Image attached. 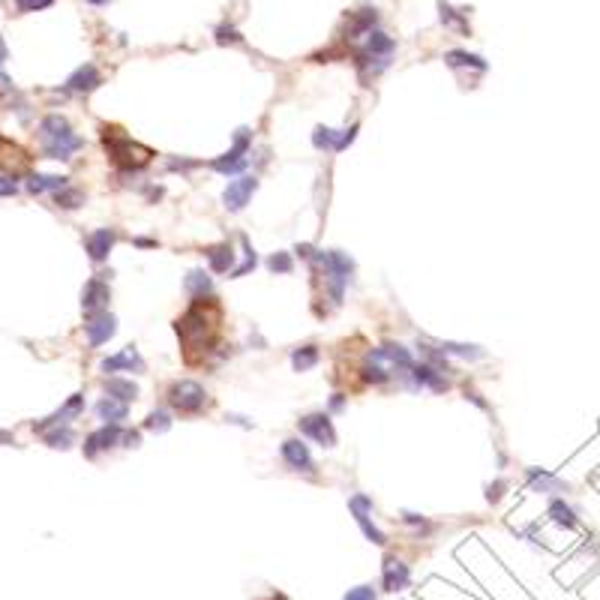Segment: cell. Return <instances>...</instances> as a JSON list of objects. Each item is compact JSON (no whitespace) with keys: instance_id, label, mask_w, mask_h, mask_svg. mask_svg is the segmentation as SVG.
Returning a JSON list of instances; mask_svg holds the SVG:
<instances>
[{"instance_id":"6da1fadb","label":"cell","mask_w":600,"mask_h":600,"mask_svg":"<svg viewBox=\"0 0 600 600\" xmlns=\"http://www.w3.org/2000/svg\"><path fill=\"white\" fill-rule=\"evenodd\" d=\"M102 142H106V147H108L111 162L118 165V169H123V171L145 169V165L150 162V157H153L147 147L135 145L123 130H118V126H106V130H102Z\"/></svg>"},{"instance_id":"7a4b0ae2","label":"cell","mask_w":600,"mask_h":600,"mask_svg":"<svg viewBox=\"0 0 600 600\" xmlns=\"http://www.w3.org/2000/svg\"><path fill=\"white\" fill-rule=\"evenodd\" d=\"M177 336L186 342V349H210V330H213V318L204 310V298H196V303L174 322Z\"/></svg>"},{"instance_id":"3957f363","label":"cell","mask_w":600,"mask_h":600,"mask_svg":"<svg viewBox=\"0 0 600 600\" xmlns=\"http://www.w3.org/2000/svg\"><path fill=\"white\" fill-rule=\"evenodd\" d=\"M169 405L181 414H198L208 405V393L198 381H174L169 387Z\"/></svg>"},{"instance_id":"277c9868","label":"cell","mask_w":600,"mask_h":600,"mask_svg":"<svg viewBox=\"0 0 600 600\" xmlns=\"http://www.w3.org/2000/svg\"><path fill=\"white\" fill-rule=\"evenodd\" d=\"M249 145H252V132L249 130H237L232 150L222 153V157H216L210 165H213L216 171H222V174H234L240 169H247V150H249Z\"/></svg>"},{"instance_id":"5b68a950","label":"cell","mask_w":600,"mask_h":600,"mask_svg":"<svg viewBox=\"0 0 600 600\" xmlns=\"http://www.w3.org/2000/svg\"><path fill=\"white\" fill-rule=\"evenodd\" d=\"M298 426L303 436H310L312 441L322 444V448H334L336 444V432H334V424H330L327 414H306Z\"/></svg>"},{"instance_id":"8992f818","label":"cell","mask_w":600,"mask_h":600,"mask_svg":"<svg viewBox=\"0 0 600 600\" xmlns=\"http://www.w3.org/2000/svg\"><path fill=\"white\" fill-rule=\"evenodd\" d=\"M259 189V181L255 177H237V181H232L225 186V193H222V201H225V210H232V213H237V210H244L247 204H249V198H252V193Z\"/></svg>"},{"instance_id":"52a82bcc","label":"cell","mask_w":600,"mask_h":600,"mask_svg":"<svg viewBox=\"0 0 600 600\" xmlns=\"http://www.w3.org/2000/svg\"><path fill=\"white\" fill-rule=\"evenodd\" d=\"M84 334H87V342H91V349L106 346V342H108L114 334H118V318L108 315V312H96V315L87 318Z\"/></svg>"},{"instance_id":"ba28073f","label":"cell","mask_w":600,"mask_h":600,"mask_svg":"<svg viewBox=\"0 0 600 600\" xmlns=\"http://www.w3.org/2000/svg\"><path fill=\"white\" fill-rule=\"evenodd\" d=\"M349 507H351V514H354V519H357V526H361V531L366 534L369 540L373 543H385V534H381L378 528H375V522L369 519L373 516V499H366V495H351V502H349Z\"/></svg>"},{"instance_id":"9c48e42d","label":"cell","mask_w":600,"mask_h":600,"mask_svg":"<svg viewBox=\"0 0 600 600\" xmlns=\"http://www.w3.org/2000/svg\"><path fill=\"white\" fill-rule=\"evenodd\" d=\"M111 300V291L106 279H91L81 291V310L87 315H96V312H106V306Z\"/></svg>"},{"instance_id":"30bf717a","label":"cell","mask_w":600,"mask_h":600,"mask_svg":"<svg viewBox=\"0 0 600 600\" xmlns=\"http://www.w3.org/2000/svg\"><path fill=\"white\" fill-rule=\"evenodd\" d=\"M408 579H412V573H408L405 561L385 558V567H381V589H385V591H402V589H408Z\"/></svg>"},{"instance_id":"8fae6325","label":"cell","mask_w":600,"mask_h":600,"mask_svg":"<svg viewBox=\"0 0 600 600\" xmlns=\"http://www.w3.org/2000/svg\"><path fill=\"white\" fill-rule=\"evenodd\" d=\"M132 369H135V373H145V361H142V354H138L132 346L102 361V373H106V375H108V373H132Z\"/></svg>"},{"instance_id":"7c38bea8","label":"cell","mask_w":600,"mask_h":600,"mask_svg":"<svg viewBox=\"0 0 600 600\" xmlns=\"http://www.w3.org/2000/svg\"><path fill=\"white\" fill-rule=\"evenodd\" d=\"M79 147H84V142L79 135H72V130L63 132V135H55V138H45V142H43V150H45L48 159H69Z\"/></svg>"},{"instance_id":"4fadbf2b","label":"cell","mask_w":600,"mask_h":600,"mask_svg":"<svg viewBox=\"0 0 600 600\" xmlns=\"http://www.w3.org/2000/svg\"><path fill=\"white\" fill-rule=\"evenodd\" d=\"M120 426H114V424H106L102 429H96V432H91V436L84 438V456H96L99 451H108V448H114V444L120 441Z\"/></svg>"},{"instance_id":"5bb4252c","label":"cell","mask_w":600,"mask_h":600,"mask_svg":"<svg viewBox=\"0 0 600 600\" xmlns=\"http://www.w3.org/2000/svg\"><path fill=\"white\" fill-rule=\"evenodd\" d=\"M102 84V75H99V69L94 67V63H84V67H79L72 75H69V81H67V87L72 94H91V91H96V87Z\"/></svg>"},{"instance_id":"9a60e30c","label":"cell","mask_w":600,"mask_h":600,"mask_svg":"<svg viewBox=\"0 0 600 600\" xmlns=\"http://www.w3.org/2000/svg\"><path fill=\"white\" fill-rule=\"evenodd\" d=\"M283 459L288 463V468H295V471H312L315 468L310 451H306V444L298 441V438L283 441Z\"/></svg>"},{"instance_id":"2e32d148","label":"cell","mask_w":600,"mask_h":600,"mask_svg":"<svg viewBox=\"0 0 600 600\" xmlns=\"http://www.w3.org/2000/svg\"><path fill=\"white\" fill-rule=\"evenodd\" d=\"M84 412V397L81 393H75V397H69V402L60 408V412L55 414V417H48V420H40V424H33V429H48V426H67L72 417H79Z\"/></svg>"},{"instance_id":"e0dca14e","label":"cell","mask_w":600,"mask_h":600,"mask_svg":"<svg viewBox=\"0 0 600 600\" xmlns=\"http://www.w3.org/2000/svg\"><path fill=\"white\" fill-rule=\"evenodd\" d=\"M111 247H114V232H111V228H96V232L87 237V252H91L94 261H106Z\"/></svg>"},{"instance_id":"ac0fdd59","label":"cell","mask_w":600,"mask_h":600,"mask_svg":"<svg viewBox=\"0 0 600 600\" xmlns=\"http://www.w3.org/2000/svg\"><path fill=\"white\" fill-rule=\"evenodd\" d=\"M208 261H210V271L213 273H228L234 264V249L232 244H220V247H208Z\"/></svg>"},{"instance_id":"d6986e66","label":"cell","mask_w":600,"mask_h":600,"mask_svg":"<svg viewBox=\"0 0 600 600\" xmlns=\"http://www.w3.org/2000/svg\"><path fill=\"white\" fill-rule=\"evenodd\" d=\"M96 414L99 420H106V424H114V426H120V420H126V414H130V408H126V402H118V400H99L96 402Z\"/></svg>"},{"instance_id":"ffe728a7","label":"cell","mask_w":600,"mask_h":600,"mask_svg":"<svg viewBox=\"0 0 600 600\" xmlns=\"http://www.w3.org/2000/svg\"><path fill=\"white\" fill-rule=\"evenodd\" d=\"M28 189H30L33 196L45 193V189H51V193H60V189H67V177H57V174H33L30 181H28Z\"/></svg>"},{"instance_id":"44dd1931","label":"cell","mask_w":600,"mask_h":600,"mask_svg":"<svg viewBox=\"0 0 600 600\" xmlns=\"http://www.w3.org/2000/svg\"><path fill=\"white\" fill-rule=\"evenodd\" d=\"M106 393L111 400H118V402H130L138 397V385H132V381H126V378H108L106 381Z\"/></svg>"},{"instance_id":"7402d4cb","label":"cell","mask_w":600,"mask_h":600,"mask_svg":"<svg viewBox=\"0 0 600 600\" xmlns=\"http://www.w3.org/2000/svg\"><path fill=\"white\" fill-rule=\"evenodd\" d=\"M444 63H448V67H471V69H477V72H483L487 69V60L483 57H477V55H468V51H448V55H444Z\"/></svg>"},{"instance_id":"603a6c76","label":"cell","mask_w":600,"mask_h":600,"mask_svg":"<svg viewBox=\"0 0 600 600\" xmlns=\"http://www.w3.org/2000/svg\"><path fill=\"white\" fill-rule=\"evenodd\" d=\"M528 483L534 489H540V492H561V489H567L561 480H555L553 475H546V471L540 468H528Z\"/></svg>"},{"instance_id":"cb8c5ba5","label":"cell","mask_w":600,"mask_h":600,"mask_svg":"<svg viewBox=\"0 0 600 600\" xmlns=\"http://www.w3.org/2000/svg\"><path fill=\"white\" fill-rule=\"evenodd\" d=\"M183 288H186L193 298H204V295H210V276L204 273V271H189V273H186V279H183Z\"/></svg>"},{"instance_id":"d4e9b609","label":"cell","mask_w":600,"mask_h":600,"mask_svg":"<svg viewBox=\"0 0 600 600\" xmlns=\"http://www.w3.org/2000/svg\"><path fill=\"white\" fill-rule=\"evenodd\" d=\"M63 132H69V120L67 118H60V114H48V118H43V123H40V138H43V142H45V138L63 135Z\"/></svg>"},{"instance_id":"484cf974","label":"cell","mask_w":600,"mask_h":600,"mask_svg":"<svg viewBox=\"0 0 600 600\" xmlns=\"http://www.w3.org/2000/svg\"><path fill=\"white\" fill-rule=\"evenodd\" d=\"M393 51V40L390 36H385V33H369V43H366V55H373V57H378V60H387V55Z\"/></svg>"},{"instance_id":"4316f807","label":"cell","mask_w":600,"mask_h":600,"mask_svg":"<svg viewBox=\"0 0 600 600\" xmlns=\"http://www.w3.org/2000/svg\"><path fill=\"white\" fill-rule=\"evenodd\" d=\"M315 363H318V349L315 346H303V349L291 351V366H295L298 373H306V369H312Z\"/></svg>"},{"instance_id":"83f0119b","label":"cell","mask_w":600,"mask_h":600,"mask_svg":"<svg viewBox=\"0 0 600 600\" xmlns=\"http://www.w3.org/2000/svg\"><path fill=\"white\" fill-rule=\"evenodd\" d=\"M55 204L57 208H63V210H75V208H81L84 204V193L81 189H60V193H55Z\"/></svg>"},{"instance_id":"f1b7e54d","label":"cell","mask_w":600,"mask_h":600,"mask_svg":"<svg viewBox=\"0 0 600 600\" xmlns=\"http://www.w3.org/2000/svg\"><path fill=\"white\" fill-rule=\"evenodd\" d=\"M45 441H48V448L67 451L69 444L75 441V436H72V429H69V426H55L51 432H45Z\"/></svg>"},{"instance_id":"f546056e","label":"cell","mask_w":600,"mask_h":600,"mask_svg":"<svg viewBox=\"0 0 600 600\" xmlns=\"http://www.w3.org/2000/svg\"><path fill=\"white\" fill-rule=\"evenodd\" d=\"M550 516H553V522H558V526H565V528L577 526V516H573V510L565 502H553L550 504Z\"/></svg>"},{"instance_id":"4dcf8cb0","label":"cell","mask_w":600,"mask_h":600,"mask_svg":"<svg viewBox=\"0 0 600 600\" xmlns=\"http://www.w3.org/2000/svg\"><path fill=\"white\" fill-rule=\"evenodd\" d=\"M312 145H315L318 150H336V145H339V132L327 130V126H318L315 135H312Z\"/></svg>"},{"instance_id":"1f68e13d","label":"cell","mask_w":600,"mask_h":600,"mask_svg":"<svg viewBox=\"0 0 600 600\" xmlns=\"http://www.w3.org/2000/svg\"><path fill=\"white\" fill-rule=\"evenodd\" d=\"M169 426H171V414L162 412V408L159 412H150L147 420H145V429H150V432H165Z\"/></svg>"},{"instance_id":"d6a6232c","label":"cell","mask_w":600,"mask_h":600,"mask_svg":"<svg viewBox=\"0 0 600 600\" xmlns=\"http://www.w3.org/2000/svg\"><path fill=\"white\" fill-rule=\"evenodd\" d=\"M441 354H456V357H483L477 346H456V342H441Z\"/></svg>"},{"instance_id":"836d02e7","label":"cell","mask_w":600,"mask_h":600,"mask_svg":"<svg viewBox=\"0 0 600 600\" xmlns=\"http://www.w3.org/2000/svg\"><path fill=\"white\" fill-rule=\"evenodd\" d=\"M361 373H363V381H373V385H385V381L390 378L387 369L385 366H375V363H366Z\"/></svg>"},{"instance_id":"e575fe53","label":"cell","mask_w":600,"mask_h":600,"mask_svg":"<svg viewBox=\"0 0 600 600\" xmlns=\"http://www.w3.org/2000/svg\"><path fill=\"white\" fill-rule=\"evenodd\" d=\"M267 267H271L273 273H291V255L288 252H276L267 259Z\"/></svg>"},{"instance_id":"d590c367","label":"cell","mask_w":600,"mask_h":600,"mask_svg":"<svg viewBox=\"0 0 600 600\" xmlns=\"http://www.w3.org/2000/svg\"><path fill=\"white\" fill-rule=\"evenodd\" d=\"M346 600H375V589L373 585H357L346 594Z\"/></svg>"},{"instance_id":"8d00e7d4","label":"cell","mask_w":600,"mask_h":600,"mask_svg":"<svg viewBox=\"0 0 600 600\" xmlns=\"http://www.w3.org/2000/svg\"><path fill=\"white\" fill-rule=\"evenodd\" d=\"M21 6V12H36V9H48L55 0H16Z\"/></svg>"},{"instance_id":"74e56055","label":"cell","mask_w":600,"mask_h":600,"mask_svg":"<svg viewBox=\"0 0 600 600\" xmlns=\"http://www.w3.org/2000/svg\"><path fill=\"white\" fill-rule=\"evenodd\" d=\"M216 40L225 45V43H240V36H237L234 28H220V30H216Z\"/></svg>"},{"instance_id":"f35d334b","label":"cell","mask_w":600,"mask_h":600,"mask_svg":"<svg viewBox=\"0 0 600 600\" xmlns=\"http://www.w3.org/2000/svg\"><path fill=\"white\" fill-rule=\"evenodd\" d=\"M16 189H18V186H16V181H12V177H4V174H0V196H4V198H6V196H16Z\"/></svg>"},{"instance_id":"ab89813d","label":"cell","mask_w":600,"mask_h":600,"mask_svg":"<svg viewBox=\"0 0 600 600\" xmlns=\"http://www.w3.org/2000/svg\"><path fill=\"white\" fill-rule=\"evenodd\" d=\"M123 448H138V441H142V436L138 432H123Z\"/></svg>"},{"instance_id":"60d3db41","label":"cell","mask_w":600,"mask_h":600,"mask_svg":"<svg viewBox=\"0 0 600 600\" xmlns=\"http://www.w3.org/2000/svg\"><path fill=\"white\" fill-rule=\"evenodd\" d=\"M502 489H504V483H495V487L487 489V499H489V502H499V499H502Z\"/></svg>"},{"instance_id":"b9f144b4","label":"cell","mask_w":600,"mask_h":600,"mask_svg":"<svg viewBox=\"0 0 600 600\" xmlns=\"http://www.w3.org/2000/svg\"><path fill=\"white\" fill-rule=\"evenodd\" d=\"M405 522H412V526H426V519L417 516V514H405Z\"/></svg>"},{"instance_id":"7bdbcfd3","label":"cell","mask_w":600,"mask_h":600,"mask_svg":"<svg viewBox=\"0 0 600 600\" xmlns=\"http://www.w3.org/2000/svg\"><path fill=\"white\" fill-rule=\"evenodd\" d=\"M342 402H346V400H342V393H334V400H330V408H334V412H339Z\"/></svg>"},{"instance_id":"ee69618b","label":"cell","mask_w":600,"mask_h":600,"mask_svg":"<svg viewBox=\"0 0 600 600\" xmlns=\"http://www.w3.org/2000/svg\"><path fill=\"white\" fill-rule=\"evenodd\" d=\"M0 441H4V444H16V438H12V432H0Z\"/></svg>"},{"instance_id":"f6af8a7d","label":"cell","mask_w":600,"mask_h":600,"mask_svg":"<svg viewBox=\"0 0 600 600\" xmlns=\"http://www.w3.org/2000/svg\"><path fill=\"white\" fill-rule=\"evenodd\" d=\"M135 244H138V247H157V240H147V237H138V240H135Z\"/></svg>"},{"instance_id":"bcb514c9","label":"cell","mask_w":600,"mask_h":600,"mask_svg":"<svg viewBox=\"0 0 600 600\" xmlns=\"http://www.w3.org/2000/svg\"><path fill=\"white\" fill-rule=\"evenodd\" d=\"M6 60V45H4V40H0V63Z\"/></svg>"},{"instance_id":"7dc6e473","label":"cell","mask_w":600,"mask_h":600,"mask_svg":"<svg viewBox=\"0 0 600 600\" xmlns=\"http://www.w3.org/2000/svg\"><path fill=\"white\" fill-rule=\"evenodd\" d=\"M87 4H94V6H106L108 0H87Z\"/></svg>"},{"instance_id":"c3c4849f","label":"cell","mask_w":600,"mask_h":600,"mask_svg":"<svg viewBox=\"0 0 600 600\" xmlns=\"http://www.w3.org/2000/svg\"><path fill=\"white\" fill-rule=\"evenodd\" d=\"M0 84H9V79H6V75H0Z\"/></svg>"}]
</instances>
